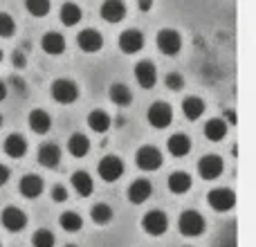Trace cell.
<instances>
[{
    "instance_id": "8d00e7d4",
    "label": "cell",
    "mask_w": 256,
    "mask_h": 247,
    "mask_svg": "<svg viewBox=\"0 0 256 247\" xmlns=\"http://www.w3.org/2000/svg\"><path fill=\"white\" fill-rule=\"evenodd\" d=\"M12 63H14V68H16V70H22V68L27 66V58H25V54H22L20 50H16V52L12 54Z\"/></svg>"
},
{
    "instance_id": "5bb4252c",
    "label": "cell",
    "mask_w": 256,
    "mask_h": 247,
    "mask_svg": "<svg viewBox=\"0 0 256 247\" xmlns=\"http://www.w3.org/2000/svg\"><path fill=\"white\" fill-rule=\"evenodd\" d=\"M99 14H102V18L106 22L117 25V22H122L126 16V4L122 2V0H106V2L102 4V9H99Z\"/></svg>"
},
{
    "instance_id": "e0dca14e",
    "label": "cell",
    "mask_w": 256,
    "mask_h": 247,
    "mask_svg": "<svg viewBox=\"0 0 256 247\" xmlns=\"http://www.w3.org/2000/svg\"><path fill=\"white\" fill-rule=\"evenodd\" d=\"M166 148L173 158H184V155H189L191 153L189 135H184V132H176V135H171L168 142H166Z\"/></svg>"
},
{
    "instance_id": "ac0fdd59",
    "label": "cell",
    "mask_w": 256,
    "mask_h": 247,
    "mask_svg": "<svg viewBox=\"0 0 256 247\" xmlns=\"http://www.w3.org/2000/svg\"><path fill=\"white\" fill-rule=\"evenodd\" d=\"M43 180H40L38 176H34V173H30V176H25L20 182H18V191H20L25 198H30V200H34V198H38L40 194H43Z\"/></svg>"
},
{
    "instance_id": "4fadbf2b",
    "label": "cell",
    "mask_w": 256,
    "mask_h": 247,
    "mask_svg": "<svg viewBox=\"0 0 256 247\" xmlns=\"http://www.w3.org/2000/svg\"><path fill=\"white\" fill-rule=\"evenodd\" d=\"M144 48V36L140 30H126L120 34V50L124 54H137Z\"/></svg>"
},
{
    "instance_id": "ba28073f",
    "label": "cell",
    "mask_w": 256,
    "mask_h": 247,
    "mask_svg": "<svg viewBox=\"0 0 256 247\" xmlns=\"http://www.w3.org/2000/svg\"><path fill=\"white\" fill-rule=\"evenodd\" d=\"M207 202L214 212H230L236 204V194L232 189H212L207 196Z\"/></svg>"
},
{
    "instance_id": "d590c367",
    "label": "cell",
    "mask_w": 256,
    "mask_h": 247,
    "mask_svg": "<svg viewBox=\"0 0 256 247\" xmlns=\"http://www.w3.org/2000/svg\"><path fill=\"white\" fill-rule=\"evenodd\" d=\"M52 200L54 202H66L68 200V189L63 184H54L52 186Z\"/></svg>"
},
{
    "instance_id": "cb8c5ba5",
    "label": "cell",
    "mask_w": 256,
    "mask_h": 247,
    "mask_svg": "<svg viewBox=\"0 0 256 247\" xmlns=\"http://www.w3.org/2000/svg\"><path fill=\"white\" fill-rule=\"evenodd\" d=\"M202 112H204V102H202V99L186 97L184 102H182V115H184L186 120L196 122V120H200V117H202Z\"/></svg>"
},
{
    "instance_id": "ee69618b",
    "label": "cell",
    "mask_w": 256,
    "mask_h": 247,
    "mask_svg": "<svg viewBox=\"0 0 256 247\" xmlns=\"http://www.w3.org/2000/svg\"><path fill=\"white\" fill-rule=\"evenodd\" d=\"M66 247H76V245H66Z\"/></svg>"
},
{
    "instance_id": "44dd1931",
    "label": "cell",
    "mask_w": 256,
    "mask_h": 247,
    "mask_svg": "<svg viewBox=\"0 0 256 247\" xmlns=\"http://www.w3.org/2000/svg\"><path fill=\"white\" fill-rule=\"evenodd\" d=\"M40 45H43V50L50 56H58V54L66 52V38L58 32H48L43 36V40H40Z\"/></svg>"
},
{
    "instance_id": "60d3db41",
    "label": "cell",
    "mask_w": 256,
    "mask_h": 247,
    "mask_svg": "<svg viewBox=\"0 0 256 247\" xmlns=\"http://www.w3.org/2000/svg\"><path fill=\"white\" fill-rule=\"evenodd\" d=\"M4 97H7V84H2V81H0V102H2Z\"/></svg>"
},
{
    "instance_id": "5b68a950",
    "label": "cell",
    "mask_w": 256,
    "mask_h": 247,
    "mask_svg": "<svg viewBox=\"0 0 256 247\" xmlns=\"http://www.w3.org/2000/svg\"><path fill=\"white\" fill-rule=\"evenodd\" d=\"M142 230H144L146 234H150V236H162L164 232L168 230V218H166V214L160 212V209L144 214V218H142Z\"/></svg>"
},
{
    "instance_id": "8992f818",
    "label": "cell",
    "mask_w": 256,
    "mask_h": 247,
    "mask_svg": "<svg viewBox=\"0 0 256 247\" xmlns=\"http://www.w3.org/2000/svg\"><path fill=\"white\" fill-rule=\"evenodd\" d=\"M135 162L142 171H158L164 160H162V153L155 146H142L135 153Z\"/></svg>"
},
{
    "instance_id": "9a60e30c",
    "label": "cell",
    "mask_w": 256,
    "mask_h": 247,
    "mask_svg": "<svg viewBox=\"0 0 256 247\" xmlns=\"http://www.w3.org/2000/svg\"><path fill=\"white\" fill-rule=\"evenodd\" d=\"M36 158H38L40 166L54 168V166H58V162H61V148H58L56 144H52V142H48V144H40Z\"/></svg>"
},
{
    "instance_id": "f546056e",
    "label": "cell",
    "mask_w": 256,
    "mask_h": 247,
    "mask_svg": "<svg viewBox=\"0 0 256 247\" xmlns=\"http://www.w3.org/2000/svg\"><path fill=\"white\" fill-rule=\"evenodd\" d=\"M58 225H61L63 230L68 232V234H74V232H79L81 227H84V220H81L79 214H74V212H66V214L61 216V220H58Z\"/></svg>"
},
{
    "instance_id": "f1b7e54d",
    "label": "cell",
    "mask_w": 256,
    "mask_h": 247,
    "mask_svg": "<svg viewBox=\"0 0 256 247\" xmlns=\"http://www.w3.org/2000/svg\"><path fill=\"white\" fill-rule=\"evenodd\" d=\"M227 135V124L225 120H209L204 124V137L212 142H220Z\"/></svg>"
},
{
    "instance_id": "ffe728a7",
    "label": "cell",
    "mask_w": 256,
    "mask_h": 247,
    "mask_svg": "<svg viewBox=\"0 0 256 247\" xmlns=\"http://www.w3.org/2000/svg\"><path fill=\"white\" fill-rule=\"evenodd\" d=\"M2 150L14 160L22 158V155L27 153V140L22 135H18V132H12V135H7V140H4Z\"/></svg>"
},
{
    "instance_id": "7bdbcfd3",
    "label": "cell",
    "mask_w": 256,
    "mask_h": 247,
    "mask_svg": "<svg viewBox=\"0 0 256 247\" xmlns=\"http://www.w3.org/2000/svg\"><path fill=\"white\" fill-rule=\"evenodd\" d=\"M0 61H2V50H0Z\"/></svg>"
},
{
    "instance_id": "9c48e42d",
    "label": "cell",
    "mask_w": 256,
    "mask_h": 247,
    "mask_svg": "<svg viewBox=\"0 0 256 247\" xmlns=\"http://www.w3.org/2000/svg\"><path fill=\"white\" fill-rule=\"evenodd\" d=\"M0 222L7 232H20L27 225V216L18 207H4L0 214Z\"/></svg>"
},
{
    "instance_id": "30bf717a",
    "label": "cell",
    "mask_w": 256,
    "mask_h": 247,
    "mask_svg": "<svg viewBox=\"0 0 256 247\" xmlns=\"http://www.w3.org/2000/svg\"><path fill=\"white\" fill-rule=\"evenodd\" d=\"M76 45H79L86 54H94L104 48V36L99 34L97 30L88 27V30H84L79 36H76Z\"/></svg>"
},
{
    "instance_id": "1f68e13d",
    "label": "cell",
    "mask_w": 256,
    "mask_h": 247,
    "mask_svg": "<svg viewBox=\"0 0 256 247\" xmlns=\"http://www.w3.org/2000/svg\"><path fill=\"white\" fill-rule=\"evenodd\" d=\"M25 9L32 14V16L43 18V16L50 14L52 4H50V0H25Z\"/></svg>"
},
{
    "instance_id": "7a4b0ae2",
    "label": "cell",
    "mask_w": 256,
    "mask_h": 247,
    "mask_svg": "<svg viewBox=\"0 0 256 247\" xmlns=\"http://www.w3.org/2000/svg\"><path fill=\"white\" fill-rule=\"evenodd\" d=\"M52 99L58 104H74L79 99V86L70 79H56L52 84Z\"/></svg>"
},
{
    "instance_id": "b9f144b4",
    "label": "cell",
    "mask_w": 256,
    "mask_h": 247,
    "mask_svg": "<svg viewBox=\"0 0 256 247\" xmlns=\"http://www.w3.org/2000/svg\"><path fill=\"white\" fill-rule=\"evenodd\" d=\"M0 128H2V115H0Z\"/></svg>"
},
{
    "instance_id": "f35d334b",
    "label": "cell",
    "mask_w": 256,
    "mask_h": 247,
    "mask_svg": "<svg viewBox=\"0 0 256 247\" xmlns=\"http://www.w3.org/2000/svg\"><path fill=\"white\" fill-rule=\"evenodd\" d=\"M137 7H140L142 12H150V9H153V0H140Z\"/></svg>"
},
{
    "instance_id": "7c38bea8",
    "label": "cell",
    "mask_w": 256,
    "mask_h": 247,
    "mask_svg": "<svg viewBox=\"0 0 256 247\" xmlns=\"http://www.w3.org/2000/svg\"><path fill=\"white\" fill-rule=\"evenodd\" d=\"M222 168L225 166H222V160L218 155H204L198 162V173L202 180H216L222 173Z\"/></svg>"
},
{
    "instance_id": "6da1fadb",
    "label": "cell",
    "mask_w": 256,
    "mask_h": 247,
    "mask_svg": "<svg viewBox=\"0 0 256 247\" xmlns=\"http://www.w3.org/2000/svg\"><path fill=\"white\" fill-rule=\"evenodd\" d=\"M204 227H207L204 218L200 216L198 212H194V209L180 214V218H178V230H180V234L189 236V238H196V236L204 234Z\"/></svg>"
},
{
    "instance_id": "4316f807",
    "label": "cell",
    "mask_w": 256,
    "mask_h": 247,
    "mask_svg": "<svg viewBox=\"0 0 256 247\" xmlns=\"http://www.w3.org/2000/svg\"><path fill=\"white\" fill-rule=\"evenodd\" d=\"M88 126H90V130H94V132H108V128L112 126V120L108 112L92 110L88 115Z\"/></svg>"
},
{
    "instance_id": "484cf974",
    "label": "cell",
    "mask_w": 256,
    "mask_h": 247,
    "mask_svg": "<svg viewBox=\"0 0 256 247\" xmlns=\"http://www.w3.org/2000/svg\"><path fill=\"white\" fill-rule=\"evenodd\" d=\"M108 97H110V102L115 104V106H130L132 102V94H130V88L124 84H115L110 86V90H108Z\"/></svg>"
},
{
    "instance_id": "4dcf8cb0",
    "label": "cell",
    "mask_w": 256,
    "mask_h": 247,
    "mask_svg": "<svg viewBox=\"0 0 256 247\" xmlns=\"http://www.w3.org/2000/svg\"><path fill=\"white\" fill-rule=\"evenodd\" d=\"M90 218H92V222H97V225H108V222L112 220V209L108 207V204L99 202L90 209Z\"/></svg>"
},
{
    "instance_id": "74e56055",
    "label": "cell",
    "mask_w": 256,
    "mask_h": 247,
    "mask_svg": "<svg viewBox=\"0 0 256 247\" xmlns=\"http://www.w3.org/2000/svg\"><path fill=\"white\" fill-rule=\"evenodd\" d=\"M7 182H9V168L4 164H0V186L7 184Z\"/></svg>"
},
{
    "instance_id": "7402d4cb",
    "label": "cell",
    "mask_w": 256,
    "mask_h": 247,
    "mask_svg": "<svg viewBox=\"0 0 256 247\" xmlns=\"http://www.w3.org/2000/svg\"><path fill=\"white\" fill-rule=\"evenodd\" d=\"M189 189H191V176L189 173H184V171L171 173V178H168V191H171V194L182 196Z\"/></svg>"
},
{
    "instance_id": "603a6c76",
    "label": "cell",
    "mask_w": 256,
    "mask_h": 247,
    "mask_svg": "<svg viewBox=\"0 0 256 247\" xmlns=\"http://www.w3.org/2000/svg\"><path fill=\"white\" fill-rule=\"evenodd\" d=\"M72 186H74V191L81 196V198H86V196L92 194L94 182L86 171H76V173H72Z\"/></svg>"
},
{
    "instance_id": "2e32d148",
    "label": "cell",
    "mask_w": 256,
    "mask_h": 247,
    "mask_svg": "<svg viewBox=\"0 0 256 247\" xmlns=\"http://www.w3.org/2000/svg\"><path fill=\"white\" fill-rule=\"evenodd\" d=\"M150 194H153V184H150L148 180H144V178L135 180L130 186H128V200H130L132 204L146 202V200L150 198Z\"/></svg>"
},
{
    "instance_id": "d6986e66",
    "label": "cell",
    "mask_w": 256,
    "mask_h": 247,
    "mask_svg": "<svg viewBox=\"0 0 256 247\" xmlns=\"http://www.w3.org/2000/svg\"><path fill=\"white\" fill-rule=\"evenodd\" d=\"M27 124H30V128L36 132V135H45V132H50V128H52V117H50V112H45L38 108V110L30 112Z\"/></svg>"
},
{
    "instance_id": "52a82bcc",
    "label": "cell",
    "mask_w": 256,
    "mask_h": 247,
    "mask_svg": "<svg viewBox=\"0 0 256 247\" xmlns=\"http://www.w3.org/2000/svg\"><path fill=\"white\" fill-rule=\"evenodd\" d=\"M155 43H158V50L162 54H166V56H176L182 48V36L178 34L176 30H160Z\"/></svg>"
},
{
    "instance_id": "836d02e7",
    "label": "cell",
    "mask_w": 256,
    "mask_h": 247,
    "mask_svg": "<svg viewBox=\"0 0 256 247\" xmlns=\"http://www.w3.org/2000/svg\"><path fill=\"white\" fill-rule=\"evenodd\" d=\"M32 245L34 247H54V234L50 230H38L32 236Z\"/></svg>"
},
{
    "instance_id": "8fae6325",
    "label": "cell",
    "mask_w": 256,
    "mask_h": 247,
    "mask_svg": "<svg viewBox=\"0 0 256 247\" xmlns=\"http://www.w3.org/2000/svg\"><path fill=\"white\" fill-rule=\"evenodd\" d=\"M135 81L140 84V88L150 90L155 84H158V70L150 61H140L135 66Z\"/></svg>"
},
{
    "instance_id": "83f0119b",
    "label": "cell",
    "mask_w": 256,
    "mask_h": 247,
    "mask_svg": "<svg viewBox=\"0 0 256 247\" xmlns=\"http://www.w3.org/2000/svg\"><path fill=\"white\" fill-rule=\"evenodd\" d=\"M58 18H61V22L66 27H74L81 20V7L76 2H66L61 7V12H58Z\"/></svg>"
},
{
    "instance_id": "e575fe53",
    "label": "cell",
    "mask_w": 256,
    "mask_h": 247,
    "mask_svg": "<svg viewBox=\"0 0 256 247\" xmlns=\"http://www.w3.org/2000/svg\"><path fill=\"white\" fill-rule=\"evenodd\" d=\"M164 86H166L168 90H173V92H178V90L184 88V76L178 74V72H168V74L164 76Z\"/></svg>"
},
{
    "instance_id": "ab89813d",
    "label": "cell",
    "mask_w": 256,
    "mask_h": 247,
    "mask_svg": "<svg viewBox=\"0 0 256 247\" xmlns=\"http://www.w3.org/2000/svg\"><path fill=\"white\" fill-rule=\"evenodd\" d=\"M225 117H227V122H225L227 126H230V124H236V112H234V110H227Z\"/></svg>"
},
{
    "instance_id": "d6a6232c",
    "label": "cell",
    "mask_w": 256,
    "mask_h": 247,
    "mask_svg": "<svg viewBox=\"0 0 256 247\" xmlns=\"http://www.w3.org/2000/svg\"><path fill=\"white\" fill-rule=\"evenodd\" d=\"M16 32V22L7 12H0V38H12Z\"/></svg>"
},
{
    "instance_id": "d4e9b609",
    "label": "cell",
    "mask_w": 256,
    "mask_h": 247,
    "mask_svg": "<svg viewBox=\"0 0 256 247\" xmlns=\"http://www.w3.org/2000/svg\"><path fill=\"white\" fill-rule=\"evenodd\" d=\"M68 150H70L72 158H84V155H88V150H90L88 137L81 135V132L70 135V140H68Z\"/></svg>"
},
{
    "instance_id": "3957f363",
    "label": "cell",
    "mask_w": 256,
    "mask_h": 247,
    "mask_svg": "<svg viewBox=\"0 0 256 247\" xmlns=\"http://www.w3.org/2000/svg\"><path fill=\"white\" fill-rule=\"evenodd\" d=\"M97 171L104 182H117L124 176V162H122L117 155H106V158L99 162Z\"/></svg>"
},
{
    "instance_id": "277c9868",
    "label": "cell",
    "mask_w": 256,
    "mask_h": 247,
    "mask_svg": "<svg viewBox=\"0 0 256 247\" xmlns=\"http://www.w3.org/2000/svg\"><path fill=\"white\" fill-rule=\"evenodd\" d=\"M148 124L153 128H158V130H162V128H166V126H171V122H173V110H171V106H168L166 102H155L153 106L148 108Z\"/></svg>"
}]
</instances>
